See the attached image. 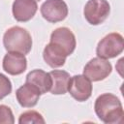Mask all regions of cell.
Masks as SVG:
<instances>
[{
  "label": "cell",
  "mask_w": 124,
  "mask_h": 124,
  "mask_svg": "<svg viewBox=\"0 0 124 124\" xmlns=\"http://www.w3.org/2000/svg\"><path fill=\"white\" fill-rule=\"evenodd\" d=\"M95 113L106 124H118L123 122L124 111L120 100L111 93L100 95L94 104Z\"/></svg>",
  "instance_id": "6da1fadb"
},
{
  "label": "cell",
  "mask_w": 124,
  "mask_h": 124,
  "mask_svg": "<svg viewBox=\"0 0 124 124\" xmlns=\"http://www.w3.org/2000/svg\"><path fill=\"white\" fill-rule=\"evenodd\" d=\"M3 45L7 51L19 52L25 55L32 48V38L25 28L13 26L4 33Z\"/></svg>",
  "instance_id": "7a4b0ae2"
},
{
  "label": "cell",
  "mask_w": 124,
  "mask_h": 124,
  "mask_svg": "<svg viewBox=\"0 0 124 124\" xmlns=\"http://www.w3.org/2000/svg\"><path fill=\"white\" fill-rule=\"evenodd\" d=\"M124 49L123 37L119 33H109L98 43L96 47L97 57L103 59L114 58L122 53Z\"/></svg>",
  "instance_id": "3957f363"
},
{
  "label": "cell",
  "mask_w": 124,
  "mask_h": 124,
  "mask_svg": "<svg viewBox=\"0 0 124 124\" xmlns=\"http://www.w3.org/2000/svg\"><path fill=\"white\" fill-rule=\"evenodd\" d=\"M110 13V6L107 0H88L83 9V15L91 25L103 23Z\"/></svg>",
  "instance_id": "277c9868"
},
{
  "label": "cell",
  "mask_w": 124,
  "mask_h": 124,
  "mask_svg": "<svg viewBox=\"0 0 124 124\" xmlns=\"http://www.w3.org/2000/svg\"><path fill=\"white\" fill-rule=\"evenodd\" d=\"M40 11L43 17L51 23L62 21L68 16V6L63 0H46Z\"/></svg>",
  "instance_id": "5b68a950"
},
{
  "label": "cell",
  "mask_w": 124,
  "mask_h": 124,
  "mask_svg": "<svg viewBox=\"0 0 124 124\" xmlns=\"http://www.w3.org/2000/svg\"><path fill=\"white\" fill-rule=\"evenodd\" d=\"M92 81L84 75H76L70 78L68 92L78 102H84L91 97Z\"/></svg>",
  "instance_id": "8992f818"
},
{
  "label": "cell",
  "mask_w": 124,
  "mask_h": 124,
  "mask_svg": "<svg viewBox=\"0 0 124 124\" xmlns=\"http://www.w3.org/2000/svg\"><path fill=\"white\" fill-rule=\"evenodd\" d=\"M111 71L112 66L107 59L95 57L84 66L83 75L91 81H100L108 78Z\"/></svg>",
  "instance_id": "52a82bcc"
},
{
  "label": "cell",
  "mask_w": 124,
  "mask_h": 124,
  "mask_svg": "<svg viewBox=\"0 0 124 124\" xmlns=\"http://www.w3.org/2000/svg\"><path fill=\"white\" fill-rule=\"evenodd\" d=\"M50 42L61 46L67 53L71 55L77 46V41L74 33L67 27L56 28L50 35Z\"/></svg>",
  "instance_id": "ba28073f"
},
{
  "label": "cell",
  "mask_w": 124,
  "mask_h": 124,
  "mask_svg": "<svg viewBox=\"0 0 124 124\" xmlns=\"http://www.w3.org/2000/svg\"><path fill=\"white\" fill-rule=\"evenodd\" d=\"M3 70L12 76L21 75L27 68V59L24 54L19 52L8 51L3 58Z\"/></svg>",
  "instance_id": "9c48e42d"
},
{
  "label": "cell",
  "mask_w": 124,
  "mask_h": 124,
  "mask_svg": "<svg viewBox=\"0 0 124 124\" xmlns=\"http://www.w3.org/2000/svg\"><path fill=\"white\" fill-rule=\"evenodd\" d=\"M37 10L36 0H15L12 7L13 16L19 22H26L32 19Z\"/></svg>",
  "instance_id": "30bf717a"
},
{
  "label": "cell",
  "mask_w": 124,
  "mask_h": 124,
  "mask_svg": "<svg viewBox=\"0 0 124 124\" xmlns=\"http://www.w3.org/2000/svg\"><path fill=\"white\" fill-rule=\"evenodd\" d=\"M67 56L66 51L61 46L51 42L45 46L43 51V58L45 62L53 69L62 67L66 62Z\"/></svg>",
  "instance_id": "8fae6325"
},
{
  "label": "cell",
  "mask_w": 124,
  "mask_h": 124,
  "mask_svg": "<svg viewBox=\"0 0 124 124\" xmlns=\"http://www.w3.org/2000/svg\"><path fill=\"white\" fill-rule=\"evenodd\" d=\"M41 93L30 83L25 82L16 91V96L18 104L23 108H33L37 105Z\"/></svg>",
  "instance_id": "7c38bea8"
},
{
  "label": "cell",
  "mask_w": 124,
  "mask_h": 124,
  "mask_svg": "<svg viewBox=\"0 0 124 124\" xmlns=\"http://www.w3.org/2000/svg\"><path fill=\"white\" fill-rule=\"evenodd\" d=\"M27 83L35 86L41 94H45L51 88V77L49 73H46L41 69H36L29 72L26 76Z\"/></svg>",
  "instance_id": "4fadbf2b"
},
{
  "label": "cell",
  "mask_w": 124,
  "mask_h": 124,
  "mask_svg": "<svg viewBox=\"0 0 124 124\" xmlns=\"http://www.w3.org/2000/svg\"><path fill=\"white\" fill-rule=\"evenodd\" d=\"M49 75L51 77V88L49 91L54 95L65 94L68 91L70 74L62 70H53L49 72Z\"/></svg>",
  "instance_id": "5bb4252c"
},
{
  "label": "cell",
  "mask_w": 124,
  "mask_h": 124,
  "mask_svg": "<svg viewBox=\"0 0 124 124\" xmlns=\"http://www.w3.org/2000/svg\"><path fill=\"white\" fill-rule=\"evenodd\" d=\"M46 121L41 113H39L36 110H27L20 114L18 118L19 124H44Z\"/></svg>",
  "instance_id": "9a60e30c"
},
{
  "label": "cell",
  "mask_w": 124,
  "mask_h": 124,
  "mask_svg": "<svg viewBox=\"0 0 124 124\" xmlns=\"http://www.w3.org/2000/svg\"><path fill=\"white\" fill-rule=\"evenodd\" d=\"M15 118L12 109L6 105H0V124H14Z\"/></svg>",
  "instance_id": "2e32d148"
},
{
  "label": "cell",
  "mask_w": 124,
  "mask_h": 124,
  "mask_svg": "<svg viewBox=\"0 0 124 124\" xmlns=\"http://www.w3.org/2000/svg\"><path fill=\"white\" fill-rule=\"evenodd\" d=\"M12 92V82L3 74L0 73V100L11 94Z\"/></svg>",
  "instance_id": "e0dca14e"
},
{
  "label": "cell",
  "mask_w": 124,
  "mask_h": 124,
  "mask_svg": "<svg viewBox=\"0 0 124 124\" xmlns=\"http://www.w3.org/2000/svg\"><path fill=\"white\" fill-rule=\"evenodd\" d=\"M36 1H41V0H36Z\"/></svg>",
  "instance_id": "ac0fdd59"
}]
</instances>
